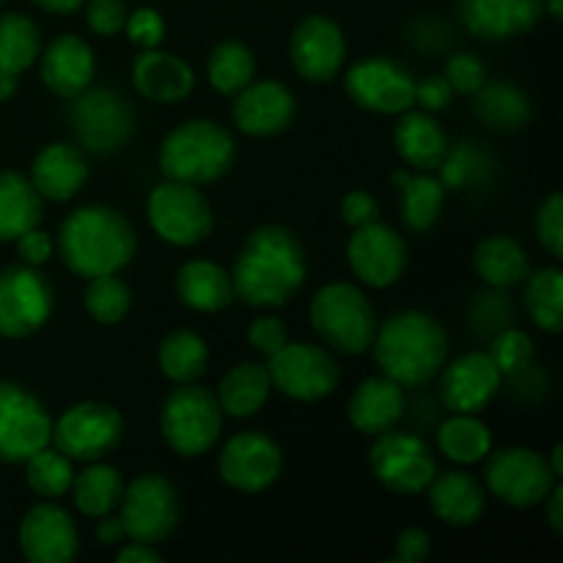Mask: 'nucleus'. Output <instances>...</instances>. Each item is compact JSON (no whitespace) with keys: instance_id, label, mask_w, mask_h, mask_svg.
Here are the masks:
<instances>
[{"instance_id":"nucleus-1","label":"nucleus","mask_w":563,"mask_h":563,"mask_svg":"<svg viewBox=\"0 0 563 563\" xmlns=\"http://www.w3.org/2000/svg\"><path fill=\"white\" fill-rule=\"evenodd\" d=\"M308 275L306 247L286 225H262L236 253L234 295L253 308H280L297 297Z\"/></svg>"},{"instance_id":"nucleus-2","label":"nucleus","mask_w":563,"mask_h":563,"mask_svg":"<svg viewBox=\"0 0 563 563\" xmlns=\"http://www.w3.org/2000/svg\"><path fill=\"white\" fill-rule=\"evenodd\" d=\"M58 253L77 278L121 273L137 253V236L130 220L113 207L88 203L66 214L58 231Z\"/></svg>"},{"instance_id":"nucleus-3","label":"nucleus","mask_w":563,"mask_h":563,"mask_svg":"<svg viewBox=\"0 0 563 563\" xmlns=\"http://www.w3.org/2000/svg\"><path fill=\"white\" fill-rule=\"evenodd\" d=\"M372 350L385 377L399 383L405 390L423 388L449 361V335L429 313L399 311L377 324Z\"/></svg>"},{"instance_id":"nucleus-4","label":"nucleus","mask_w":563,"mask_h":563,"mask_svg":"<svg viewBox=\"0 0 563 563\" xmlns=\"http://www.w3.org/2000/svg\"><path fill=\"white\" fill-rule=\"evenodd\" d=\"M236 159V143L225 126L209 119H190L170 130L159 146L165 179L185 185H212L223 179Z\"/></svg>"},{"instance_id":"nucleus-5","label":"nucleus","mask_w":563,"mask_h":563,"mask_svg":"<svg viewBox=\"0 0 563 563\" xmlns=\"http://www.w3.org/2000/svg\"><path fill=\"white\" fill-rule=\"evenodd\" d=\"M311 328L319 339L333 352L346 357L363 355L372 350L374 333H377V313L357 286L352 284H328L313 295Z\"/></svg>"},{"instance_id":"nucleus-6","label":"nucleus","mask_w":563,"mask_h":563,"mask_svg":"<svg viewBox=\"0 0 563 563\" xmlns=\"http://www.w3.org/2000/svg\"><path fill=\"white\" fill-rule=\"evenodd\" d=\"M159 432L168 449L185 460L209 454L223 432V410L212 390L185 383L168 394L159 412Z\"/></svg>"},{"instance_id":"nucleus-7","label":"nucleus","mask_w":563,"mask_h":563,"mask_svg":"<svg viewBox=\"0 0 563 563\" xmlns=\"http://www.w3.org/2000/svg\"><path fill=\"white\" fill-rule=\"evenodd\" d=\"M69 130L82 152L108 154L121 152L135 132V113L130 102L113 88H91L77 93L69 108Z\"/></svg>"},{"instance_id":"nucleus-8","label":"nucleus","mask_w":563,"mask_h":563,"mask_svg":"<svg viewBox=\"0 0 563 563\" xmlns=\"http://www.w3.org/2000/svg\"><path fill=\"white\" fill-rule=\"evenodd\" d=\"M148 223L154 234L176 247L201 245L214 229L212 203L196 185L165 179L148 196Z\"/></svg>"},{"instance_id":"nucleus-9","label":"nucleus","mask_w":563,"mask_h":563,"mask_svg":"<svg viewBox=\"0 0 563 563\" xmlns=\"http://www.w3.org/2000/svg\"><path fill=\"white\" fill-rule=\"evenodd\" d=\"M484 482L500 504L526 511L542 506L559 478L542 454L522 445H506L487 454Z\"/></svg>"},{"instance_id":"nucleus-10","label":"nucleus","mask_w":563,"mask_h":563,"mask_svg":"<svg viewBox=\"0 0 563 563\" xmlns=\"http://www.w3.org/2000/svg\"><path fill=\"white\" fill-rule=\"evenodd\" d=\"M368 465H372L374 478L396 495L427 493L432 478L438 476V462L427 440L412 432H396V429L374 438Z\"/></svg>"},{"instance_id":"nucleus-11","label":"nucleus","mask_w":563,"mask_h":563,"mask_svg":"<svg viewBox=\"0 0 563 563\" xmlns=\"http://www.w3.org/2000/svg\"><path fill=\"white\" fill-rule=\"evenodd\" d=\"M273 388L295 401H322L335 394L341 368L324 346L308 341H286L273 357H267Z\"/></svg>"},{"instance_id":"nucleus-12","label":"nucleus","mask_w":563,"mask_h":563,"mask_svg":"<svg viewBox=\"0 0 563 563\" xmlns=\"http://www.w3.org/2000/svg\"><path fill=\"white\" fill-rule=\"evenodd\" d=\"M124 440V418L104 401L71 405L53 421V445L71 462L104 460Z\"/></svg>"},{"instance_id":"nucleus-13","label":"nucleus","mask_w":563,"mask_h":563,"mask_svg":"<svg viewBox=\"0 0 563 563\" xmlns=\"http://www.w3.org/2000/svg\"><path fill=\"white\" fill-rule=\"evenodd\" d=\"M121 526L126 539L159 544L179 526V495L159 473H143L121 495Z\"/></svg>"},{"instance_id":"nucleus-14","label":"nucleus","mask_w":563,"mask_h":563,"mask_svg":"<svg viewBox=\"0 0 563 563\" xmlns=\"http://www.w3.org/2000/svg\"><path fill=\"white\" fill-rule=\"evenodd\" d=\"M53 443V418L42 401L11 379H0V462L20 465Z\"/></svg>"},{"instance_id":"nucleus-15","label":"nucleus","mask_w":563,"mask_h":563,"mask_svg":"<svg viewBox=\"0 0 563 563\" xmlns=\"http://www.w3.org/2000/svg\"><path fill=\"white\" fill-rule=\"evenodd\" d=\"M53 286L31 264H14L0 273V335L27 339L53 317Z\"/></svg>"},{"instance_id":"nucleus-16","label":"nucleus","mask_w":563,"mask_h":563,"mask_svg":"<svg viewBox=\"0 0 563 563\" xmlns=\"http://www.w3.org/2000/svg\"><path fill=\"white\" fill-rule=\"evenodd\" d=\"M344 88L357 108L379 115H399L416 104V77L399 60L372 55L352 64Z\"/></svg>"},{"instance_id":"nucleus-17","label":"nucleus","mask_w":563,"mask_h":563,"mask_svg":"<svg viewBox=\"0 0 563 563\" xmlns=\"http://www.w3.org/2000/svg\"><path fill=\"white\" fill-rule=\"evenodd\" d=\"M218 471L231 489L256 495L278 482L284 471V454L269 434L240 432L220 451Z\"/></svg>"},{"instance_id":"nucleus-18","label":"nucleus","mask_w":563,"mask_h":563,"mask_svg":"<svg viewBox=\"0 0 563 563\" xmlns=\"http://www.w3.org/2000/svg\"><path fill=\"white\" fill-rule=\"evenodd\" d=\"M407 242L385 223L352 229L346 242V262L355 278L372 289H388L407 269Z\"/></svg>"},{"instance_id":"nucleus-19","label":"nucleus","mask_w":563,"mask_h":563,"mask_svg":"<svg viewBox=\"0 0 563 563\" xmlns=\"http://www.w3.org/2000/svg\"><path fill=\"white\" fill-rule=\"evenodd\" d=\"M289 58L297 75L308 82H330L346 60V38L335 20L311 14L291 31Z\"/></svg>"},{"instance_id":"nucleus-20","label":"nucleus","mask_w":563,"mask_h":563,"mask_svg":"<svg viewBox=\"0 0 563 563\" xmlns=\"http://www.w3.org/2000/svg\"><path fill=\"white\" fill-rule=\"evenodd\" d=\"M440 401L451 412L478 416L498 396L504 374L498 372L487 352H465L454 363L440 368Z\"/></svg>"},{"instance_id":"nucleus-21","label":"nucleus","mask_w":563,"mask_h":563,"mask_svg":"<svg viewBox=\"0 0 563 563\" xmlns=\"http://www.w3.org/2000/svg\"><path fill=\"white\" fill-rule=\"evenodd\" d=\"M20 550L31 563L75 561L80 550L75 520L53 500L31 506L20 522Z\"/></svg>"},{"instance_id":"nucleus-22","label":"nucleus","mask_w":563,"mask_h":563,"mask_svg":"<svg viewBox=\"0 0 563 563\" xmlns=\"http://www.w3.org/2000/svg\"><path fill=\"white\" fill-rule=\"evenodd\" d=\"M295 113V93L278 80H251L236 93L231 108L236 130L251 137L280 135L289 130Z\"/></svg>"},{"instance_id":"nucleus-23","label":"nucleus","mask_w":563,"mask_h":563,"mask_svg":"<svg viewBox=\"0 0 563 563\" xmlns=\"http://www.w3.org/2000/svg\"><path fill=\"white\" fill-rule=\"evenodd\" d=\"M544 14V0H460V20L473 36L504 42L528 33Z\"/></svg>"},{"instance_id":"nucleus-24","label":"nucleus","mask_w":563,"mask_h":563,"mask_svg":"<svg viewBox=\"0 0 563 563\" xmlns=\"http://www.w3.org/2000/svg\"><path fill=\"white\" fill-rule=\"evenodd\" d=\"M42 55V80L55 97L75 99L86 91L97 75V58L86 38L75 33L53 38Z\"/></svg>"},{"instance_id":"nucleus-25","label":"nucleus","mask_w":563,"mask_h":563,"mask_svg":"<svg viewBox=\"0 0 563 563\" xmlns=\"http://www.w3.org/2000/svg\"><path fill=\"white\" fill-rule=\"evenodd\" d=\"M132 86L141 97L157 104L185 102L196 88V71L174 53L143 49L132 64Z\"/></svg>"},{"instance_id":"nucleus-26","label":"nucleus","mask_w":563,"mask_h":563,"mask_svg":"<svg viewBox=\"0 0 563 563\" xmlns=\"http://www.w3.org/2000/svg\"><path fill=\"white\" fill-rule=\"evenodd\" d=\"M407 412V394L399 383L390 377H368L363 379L350 396L346 416L350 423L366 438H379L388 429H396V423Z\"/></svg>"},{"instance_id":"nucleus-27","label":"nucleus","mask_w":563,"mask_h":563,"mask_svg":"<svg viewBox=\"0 0 563 563\" xmlns=\"http://www.w3.org/2000/svg\"><path fill=\"white\" fill-rule=\"evenodd\" d=\"M88 179L86 154L77 143H49L31 165V181L47 201H71Z\"/></svg>"},{"instance_id":"nucleus-28","label":"nucleus","mask_w":563,"mask_h":563,"mask_svg":"<svg viewBox=\"0 0 563 563\" xmlns=\"http://www.w3.org/2000/svg\"><path fill=\"white\" fill-rule=\"evenodd\" d=\"M427 495L434 517L454 528L476 526L487 509V493L482 482L467 471L440 473L427 487Z\"/></svg>"},{"instance_id":"nucleus-29","label":"nucleus","mask_w":563,"mask_h":563,"mask_svg":"<svg viewBox=\"0 0 563 563\" xmlns=\"http://www.w3.org/2000/svg\"><path fill=\"white\" fill-rule=\"evenodd\" d=\"M176 297L198 313H218L234 302V280L229 269L207 258H192L176 273Z\"/></svg>"},{"instance_id":"nucleus-30","label":"nucleus","mask_w":563,"mask_h":563,"mask_svg":"<svg viewBox=\"0 0 563 563\" xmlns=\"http://www.w3.org/2000/svg\"><path fill=\"white\" fill-rule=\"evenodd\" d=\"M394 143L399 157L416 170H438L445 148H449V135L427 110H405L394 126Z\"/></svg>"},{"instance_id":"nucleus-31","label":"nucleus","mask_w":563,"mask_h":563,"mask_svg":"<svg viewBox=\"0 0 563 563\" xmlns=\"http://www.w3.org/2000/svg\"><path fill=\"white\" fill-rule=\"evenodd\" d=\"M390 181L401 192V220H405L407 229L416 231V234H427L429 229H434L440 214H443L445 192H449L443 181L429 170L410 174V168L394 170Z\"/></svg>"},{"instance_id":"nucleus-32","label":"nucleus","mask_w":563,"mask_h":563,"mask_svg":"<svg viewBox=\"0 0 563 563\" xmlns=\"http://www.w3.org/2000/svg\"><path fill=\"white\" fill-rule=\"evenodd\" d=\"M473 269L489 289H515L531 273V258L526 247L506 234L487 236L473 251Z\"/></svg>"},{"instance_id":"nucleus-33","label":"nucleus","mask_w":563,"mask_h":563,"mask_svg":"<svg viewBox=\"0 0 563 563\" xmlns=\"http://www.w3.org/2000/svg\"><path fill=\"white\" fill-rule=\"evenodd\" d=\"M273 394L267 363L242 361L218 385V405L223 416L253 418Z\"/></svg>"},{"instance_id":"nucleus-34","label":"nucleus","mask_w":563,"mask_h":563,"mask_svg":"<svg viewBox=\"0 0 563 563\" xmlns=\"http://www.w3.org/2000/svg\"><path fill=\"white\" fill-rule=\"evenodd\" d=\"M42 220V196L31 179L14 170L0 174V245L14 242Z\"/></svg>"},{"instance_id":"nucleus-35","label":"nucleus","mask_w":563,"mask_h":563,"mask_svg":"<svg viewBox=\"0 0 563 563\" xmlns=\"http://www.w3.org/2000/svg\"><path fill=\"white\" fill-rule=\"evenodd\" d=\"M69 493L75 498V506L80 515L99 520L104 515H113L115 506L121 504L124 478H121L119 467L108 465V462H88L86 471L75 473V482H71Z\"/></svg>"},{"instance_id":"nucleus-36","label":"nucleus","mask_w":563,"mask_h":563,"mask_svg":"<svg viewBox=\"0 0 563 563\" xmlns=\"http://www.w3.org/2000/svg\"><path fill=\"white\" fill-rule=\"evenodd\" d=\"M473 97H476L473 110H476V115L489 130L515 132L531 121V99H528L522 88L511 86V82H484Z\"/></svg>"},{"instance_id":"nucleus-37","label":"nucleus","mask_w":563,"mask_h":563,"mask_svg":"<svg viewBox=\"0 0 563 563\" xmlns=\"http://www.w3.org/2000/svg\"><path fill=\"white\" fill-rule=\"evenodd\" d=\"M438 449L456 465H476L493 451V432L478 416L451 412L449 421L438 427Z\"/></svg>"},{"instance_id":"nucleus-38","label":"nucleus","mask_w":563,"mask_h":563,"mask_svg":"<svg viewBox=\"0 0 563 563\" xmlns=\"http://www.w3.org/2000/svg\"><path fill=\"white\" fill-rule=\"evenodd\" d=\"M159 372L176 385L198 383L207 374L209 366V346L192 330H174L159 341L157 352Z\"/></svg>"},{"instance_id":"nucleus-39","label":"nucleus","mask_w":563,"mask_h":563,"mask_svg":"<svg viewBox=\"0 0 563 563\" xmlns=\"http://www.w3.org/2000/svg\"><path fill=\"white\" fill-rule=\"evenodd\" d=\"M42 53V33L31 16L11 11L0 16V75L20 77Z\"/></svg>"},{"instance_id":"nucleus-40","label":"nucleus","mask_w":563,"mask_h":563,"mask_svg":"<svg viewBox=\"0 0 563 563\" xmlns=\"http://www.w3.org/2000/svg\"><path fill=\"white\" fill-rule=\"evenodd\" d=\"M526 311L539 330L559 335L563 330V273L559 267H542L528 273Z\"/></svg>"},{"instance_id":"nucleus-41","label":"nucleus","mask_w":563,"mask_h":563,"mask_svg":"<svg viewBox=\"0 0 563 563\" xmlns=\"http://www.w3.org/2000/svg\"><path fill=\"white\" fill-rule=\"evenodd\" d=\"M207 77L214 91L223 93V97H236L256 77V55L247 44L236 42V38L220 42L209 53Z\"/></svg>"},{"instance_id":"nucleus-42","label":"nucleus","mask_w":563,"mask_h":563,"mask_svg":"<svg viewBox=\"0 0 563 563\" xmlns=\"http://www.w3.org/2000/svg\"><path fill=\"white\" fill-rule=\"evenodd\" d=\"M438 170V179L443 181L445 190H471V187L487 185L495 170V163L489 159V154L484 148L462 141L456 146L449 143Z\"/></svg>"},{"instance_id":"nucleus-43","label":"nucleus","mask_w":563,"mask_h":563,"mask_svg":"<svg viewBox=\"0 0 563 563\" xmlns=\"http://www.w3.org/2000/svg\"><path fill=\"white\" fill-rule=\"evenodd\" d=\"M25 482L38 498L55 500L60 495H66L75 482V462L66 454H60L58 449H42L33 456H27L25 462Z\"/></svg>"},{"instance_id":"nucleus-44","label":"nucleus","mask_w":563,"mask_h":563,"mask_svg":"<svg viewBox=\"0 0 563 563\" xmlns=\"http://www.w3.org/2000/svg\"><path fill=\"white\" fill-rule=\"evenodd\" d=\"M82 306H86L88 317L93 322L119 324L130 313L132 291L126 286V280L119 278V273L97 275V278H88Z\"/></svg>"},{"instance_id":"nucleus-45","label":"nucleus","mask_w":563,"mask_h":563,"mask_svg":"<svg viewBox=\"0 0 563 563\" xmlns=\"http://www.w3.org/2000/svg\"><path fill=\"white\" fill-rule=\"evenodd\" d=\"M487 355L489 361L498 366V372L504 374V377H515V374L526 372V368L533 366L537 344H533V339L526 333V330L504 328L493 335Z\"/></svg>"},{"instance_id":"nucleus-46","label":"nucleus","mask_w":563,"mask_h":563,"mask_svg":"<svg viewBox=\"0 0 563 563\" xmlns=\"http://www.w3.org/2000/svg\"><path fill=\"white\" fill-rule=\"evenodd\" d=\"M537 236L542 242L544 251L561 262L563 258V198L559 190L548 196V201L539 207L537 214Z\"/></svg>"},{"instance_id":"nucleus-47","label":"nucleus","mask_w":563,"mask_h":563,"mask_svg":"<svg viewBox=\"0 0 563 563\" xmlns=\"http://www.w3.org/2000/svg\"><path fill=\"white\" fill-rule=\"evenodd\" d=\"M443 77L454 88V93L473 97L487 82V69H484V64L473 53H454L445 60Z\"/></svg>"},{"instance_id":"nucleus-48","label":"nucleus","mask_w":563,"mask_h":563,"mask_svg":"<svg viewBox=\"0 0 563 563\" xmlns=\"http://www.w3.org/2000/svg\"><path fill=\"white\" fill-rule=\"evenodd\" d=\"M473 328H478L482 333L495 335L498 330L509 328L511 322V302L506 297L504 289H493L489 295L478 297L476 306H473Z\"/></svg>"},{"instance_id":"nucleus-49","label":"nucleus","mask_w":563,"mask_h":563,"mask_svg":"<svg viewBox=\"0 0 563 563\" xmlns=\"http://www.w3.org/2000/svg\"><path fill=\"white\" fill-rule=\"evenodd\" d=\"M124 31L141 49H157L165 38V20L157 9H137L126 14Z\"/></svg>"},{"instance_id":"nucleus-50","label":"nucleus","mask_w":563,"mask_h":563,"mask_svg":"<svg viewBox=\"0 0 563 563\" xmlns=\"http://www.w3.org/2000/svg\"><path fill=\"white\" fill-rule=\"evenodd\" d=\"M126 5L124 0H91L86 9V20L88 27H91L97 36H119L124 31V22H126Z\"/></svg>"},{"instance_id":"nucleus-51","label":"nucleus","mask_w":563,"mask_h":563,"mask_svg":"<svg viewBox=\"0 0 563 563\" xmlns=\"http://www.w3.org/2000/svg\"><path fill=\"white\" fill-rule=\"evenodd\" d=\"M289 341V330L278 317H258L247 328V344L253 352L264 357H273L280 346Z\"/></svg>"},{"instance_id":"nucleus-52","label":"nucleus","mask_w":563,"mask_h":563,"mask_svg":"<svg viewBox=\"0 0 563 563\" xmlns=\"http://www.w3.org/2000/svg\"><path fill=\"white\" fill-rule=\"evenodd\" d=\"M341 220H344L350 229H361V225L377 223L379 220L377 198L366 190L346 192L344 201H341Z\"/></svg>"},{"instance_id":"nucleus-53","label":"nucleus","mask_w":563,"mask_h":563,"mask_svg":"<svg viewBox=\"0 0 563 563\" xmlns=\"http://www.w3.org/2000/svg\"><path fill=\"white\" fill-rule=\"evenodd\" d=\"M454 99V88L449 86L443 75H429L421 82H416V104L427 113H440Z\"/></svg>"},{"instance_id":"nucleus-54","label":"nucleus","mask_w":563,"mask_h":563,"mask_svg":"<svg viewBox=\"0 0 563 563\" xmlns=\"http://www.w3.org/2000/svg\"><path fill=\"white\" fill-rule=\"evenodd\" d=\"M410 38L421 53H443L451 42V33L443 22L438 20H418L412 22L410 27Z\"/></svg>"},{"instance_id":"nucleus-55","label":"nucleus","mask_w":563,"mask_h":563,"mask_svg":"<svg viewBox=\"0 0 563 563\" xmlns=\"http://www.w3.org/2000/svg\"><path fill=\"white\" fill-rule=\"evenodd\" d=\"M14 242L22 262L31 264V267H42V264L49 262V256H53V236H49L47 231L38 229V225L36 229L25 231L22 236H16Z\"/></svg>"},{"instance_id":"nucleus-56","label":"nucleus","mask_w":563,"mask_h":563,"mask_svg":"<svg viewBox=\"0 0 563 563\" xmlns=\"http://www.w3.org/2000/svg\"><path fill=\"white\" fill-rule=\"evenodd\" d=\"M432 553V539L421 528H405L396 539V561L399 563H421Z\"/></svg>"},{"instance_id":"nucleus-57","label":"nucleus","mask_w":563,"mask_h":563,"mask_svg":"<svg viewBox=\"0 0 563 563\" xmlns=\"http://www.w3.org/2000/svg\"><path fill=\"white\" fill-rule=\"evenodd\" d=\"M115 561L119 563H159L163 561V555L154 550V544H143V542H132L124 544V548L115 553Z\"/></svg>"},{"instance_id":"nucleus-58","label":"nucleus","mask_w":563,"mask_h":563,"mask_svg":"<svg viewBox=\"0 0 563 563\" xmlns=\"http://www.w3.org/2000/svg\"><path fill=\"white\" fill-rule=\"evenodd\" d=\"M97 539L102 544H108V548H115V544H121L126 539L124 533V526H121V517H113V515H104L99 517L97 522Z\"/></svg>"},{"instance_id":"nucleus-59","label":"nucleus","mask_w":563,"mask_h":563,"mask_svg":"<svg viewBox=\"0 0 563 563\" xmlns=\"http://www.w3.org/2000/svg\"><path fill=\"white\" fill-rule=\"evenodd\" d=\"M544 506H548V522L553 528L555 537H563V487L561 482L550 489V495L544 498Z\"/></svg>"},{"instance_id":"nucleus-60","label":"nucleus","mask_w":563,"mask_h":563,"mask_svg":"<svg viewBox=\"0 0 563 563\" xmlns=\"http://www.w3.org/2000/svg\"><path fill=\"white\" fill-rule=\"evenodd\" d=\"M42 11L47 14H75V11L82 9L86 0H33Z\"/></svg>"},{"instance_id":"nucleus-61","label":"nucleus","mask_w":563,"mask_h":563,"mask_svg":"<svg viewBox=\"0 0 563 563\" xmlns=\"http://www.w3.org/2000/svg\"><path fill=\"white\" fill-rule=\"evenodd\" d=\"M14 91H16V77L0 75V102H5V99L14 97Z\"/></svg>"},{"instance_id":"nucleus-62","label":"nucleus","mask_w":563,"mask_h":563,"mask_svg":"<svg viewBox=\"0 0 563 563\" xmlns=\"http://www.w3.org/2000/svg\"><path fill=\"white\" fill-rule=\"evenodd\" d=\"M550 471H553L555 478H559V482H561V476H563V445H561V443L553 449V460H550Z\"/></svg>"},{"instance_id":"nucleus-63","label":"nucleus","mask_w":563,"mask_h":563,"mask_svg":"<svg viewBox=\"0 0 563 563\" xmlns=\"http://www.w3.org/2000/svg\"><path fill=\"white\" fill-rule=\"evenodd\" d=\"M544 11H548L553 20H561V16H563V0H544Z\"/></svg>"},{"instance_id":"nucleus-64","label":"nucleus","mask_w":563,"mask_h":563,"mask_svg":"<svg viewBox=\"0 0 563 563\" xmlns=\"http://www.w3.org/2000/svg\"><path fill=\"white\" fill-rule=\"evenodd\" d=\"M5 3V0H0V5H3Z\"/></svg>"}]
</instances>
